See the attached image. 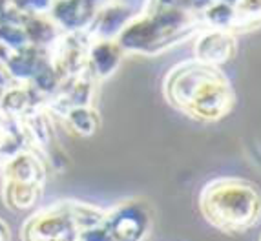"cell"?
I'll return each instance as SVG.
<instances>
[{
    "instance_id": "6da1fadb",
    "label": "cell",
    "mask_w": 261,
    "mask_h": 241,
    "mask_svg": "<svg viewBox=\"0 0 261 241\" xmlns=\"http://www.w3.org/2000/svg\"><path fill=\"white\" fill-rule=\"evenodd\" d=\"M163 90L174 108L205 123L223 119L236 104L234 92L218 66L197 59L174 66Z\"/></svg>"
},
{
    "instance_id": "7a4b0ae2",
    "label": "cell",
    "mask_w": 261,
    "mask_h": 241,
    "mask_svg": "<svg viewBox=\"0 0 261 241\" xmlns=\"http://www.w3.org/2000/svg\"><path fill=\"white\" fill-rule=\"evenodd\" d=\"M201 212L212 227L226 234H243L259 219V194L252 183L223 177L203 186Z\"/></svg>"
},
{
    "instance_id": "3957f363",
    "label": "cell",
    "mask_w": 261,
    "mask_h": 241,
    "mask_svg": "<svg viewBox=\"0 0 261 241\" xmlns=\"http://www.w3.org/2000/svg\"><path fill=\"white\" fill-rule=\"evenodd\" d=\"M105 228L110 239L139 241L150 236L152 206L148 201L128 199L106 210Z\"/></svg>"
},
{
    "instance_id": "277c9868",
    "label": "cell",
    "mask_w": 261,
    "mask_h": 241,
    "mask_svg": "<svg viewBox=\"0 0 261 241\" xmlns=\"http://www.w3.org/2000/svg\"><path fill=\"white\" fill-rule=\"evenodd\" d=\"M26 239H77L70 201H59L30 218L24 225Z\"/></svg>"
},
{
    "instance_id": "5b68a950",
    "label": "cell",
    "mask_w": 261,
    "mask_h": 241,
    "mask_svg": "<svg viewBox=\"0 0 261 241\" xmlns=\"http://www.w3.org/2000/svg\"><path fill=\"white\" fill-rule=\"evenodd\" d=\"M199 37L194 46L196 59L206 64L218 66L230 61L236 53V33L228 30H216V28H201Z\"/></svg>"
},
{
    "instance_id": "8992f818",
    "label": "cell",
    "mask_w": 261,
    "mask_h": 241,
    "mask_svg": "<svg viewBox=\"0 0 261 241\" xmlns=\"http://www.w3.org/2000/svg\"><path fill=\"white\" fill-rule=\"evenodd\" d=\"M122 49L115 39H97L88 46V68L97 79H106L115 71L122 59Z\"/></svg>"
},
{
    "instance_id": "52a82bcc",
    "label": "cell",
    "mask_w": 261,
    "mask_h": 241,
    "mask_svg": "<svg viewBox=\"0 0 261 241\" xmlns=\"http://www.w3.org/2000/svg\"><path fill=\"white\" fill-rule=\"evenodd\" d=\"M68 126H71L79 136L90 137L99 130V115L93 110V106H73L62 117Z\"/></svg>"
},
{
    "instance_id": "ba28073f",
    "label": "cell",
    "mask_w": 261,
    "mask_h": 241,
    "mask_svg": "<svg viewBox=\"0 0 261 241\" xmlns=\"http://www.w3.org/2000/svg\"><path fill=\"white\" fill-rule=\"evenodd\" d=\"M11 234H9V227L4 223V221H0V239H9Z\"/></svg>"
}]
</instances>
